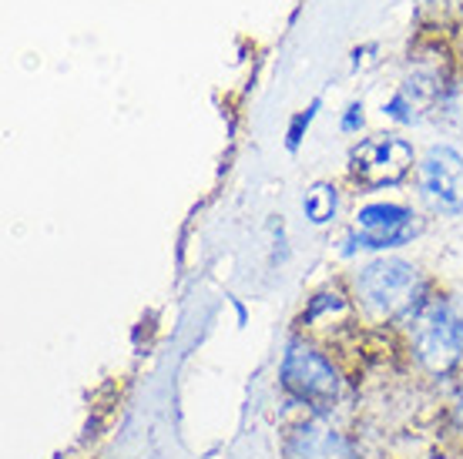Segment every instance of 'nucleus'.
Instances as JSON below:
<instances>
[{"label":"nucleus","instance_id":"6","mask_svg":"<svg viewBox=\"0 0 463 459\" xmlns=\"http://www.w3.org/2000/svg\"><path fill=\"white\" fill-rule=\"evenodd\" d=\"M286 459H353L349 439L323 419L296 426L286 439Z\"/></svg>","mask_w":463,"mask_h":459},{"label":"nucleus","instance_id":"4","mask_svg":"<svg viewBox=\"0 0 463 459\" xmlns=\"http://www.w3.org/2000/svg\"><path fill=\"white\" fill-rule=\"evenodd\" d=\"M413 342L430 372H447L463 359V322L447 305H430L417 319Z\"/></svg>","mask_w":463,"mask_h":459},{"label":"nucleus","instance_id":"3","mask_svg":"<svg viewBox=\"0 0 463 459\" xmlns=\"http://www.w3.org/2000/svg\"><path fill=\"white\" fill-rule=\"evenodd\" d=\"M410 168H413V145L396 135L359 141L349 155V174L363 188H386V184L403 182Z\"/></svg>","mask_w":463,"mask_h":459},{"label":"nucleus","instance_id":"1","mask_svg":"<svg viewBox=\"0 0 463 459\" xmlns=\"http://www.w3.org/2000/svg\"><path fill=\"white\" fill-rule=\"evenodd\" d=\"M282 389L296 396L299 402L313 406L316 413L333 409V402L339 399V372L333 369V362L306 342H292L282 356Z\"/></svg>","mask_w":463,"mask_h":459},{"label":"nucleus","instance_id":"9","mask_svg":"<svg viewBox=\"0 0 463 459\" xmlns=\"http://www.w3.org/2000/svg\"><path fill=\"white\" fill-rule=\"evenodd\" d=\"M413 239V225H406L400 231H363V235H349L343 255L353 252H380V248H396Z\"/></svg>","mask_w":463,"mask_h":459},{"label":"nucleus","instance_id":"5","mask_svg":"<svg viewBox=\"0 0 463 459\" xmlns=\"http://www.w3.org/2000/svg\"><path fill=\"white\" fill-rule=\"evenodd\" d=\"M423 188L430 198H437L443 208L460 211L463 208V158L450 145H437L423 158Z\"/></svg>","mask_w":463,"mask_h":459},{"label":"nucleus","instance_id":"8","mask_svg":"<svg viewBox=\"0 0 463 459\" xmlns=\"http://www.w3.org/2000/svg\"><path fill=\"white\" fill-rule=\"evenodd\" d=\"M336 208H339V195L329 182L313 184V188L306 192V198H302V211H306V219L313 221V225L333 221L336 219Z\"/></svg>","mask_w":463,"mask_h":459},{"label":"nucleus","instance_id":"2","mask_svg":"<svg viewBox=\"0 0 463 459\" xmlns=\"http://www.w3.org/2000/svg\"><path fill=\"white\" fill-rule=\"evenodd\" d=\"M356 288L376 315H400L417 302L420 276L403 258H376L356 276Z\"/></svg>","mask_w":463,"mask_h":459},{"label":"nucleus","instance_id":"13","mask_svg":"<svg viewBox=\"0 0 463 459\" xmlns=\"http://www.w3.org/2000/svg\"><path fill=\"white\" fill-rule=\"evenodd\" d=\"M457 423H460V429H463V389H460V402H457Z\"/></svg>","mask_w":463,"mask_h":459},{"label":"nucleus","instance_id":"12","mask_svg":"<svg viewBox=\"0 0 463 459\" xmlns=\"http://www.w3.org/2000/svg\"><path fill=\"white\" fill-rule=\"evenodd\" d=\"M363 127V104H349V111L343 115V131H359Z\"/></svg>","mask_w":463,"mask_h":459},{"label":"nucleus","instance_id":"11","mask_svg":"<svg viewBox=\"0 0 463 459\" xmlns=\"http://www.w3.org/2000/svg\"><path fill=\"white\" fill-rule=\"evenodd\" d=\"M333 305V309H343V302H339V295H329V292H323V295H316L313 305H309V312H306V322H313L319 312H326Z\"/></svg>","mask_w":463,"mask_h":459},{"label":"nucleus","instance_id":"7","mask_svg":"<svg viewBox=\"0 0 463 459\" xmlns=\"http://www.w3.org/2000/svg\"><path fill=\"white\" fill-rule=\"evenodd\" d=\"M410 208L406 205H390V201H376V205L359 208V229L363 231H400L410 225Z\"/></svg>","mask_w":463,"mask_h":459},{"label":"nucleus","instance_id":"10","mask_svg":"<svg viewBox=\"0 0 463 459\" xmlns=\"http://www.w3.org/2000/svg\"><path fill=\"white\" fill-rule=\"evenodd\" d=\"M316 111H319V101H313V104H309V108H306V111H299V115L292 117L289 135H286V148H289V151H296V148H299L302 135H306V127L313 125Z\"/></svg>","mask_w":463,"mask_h":459}]
</instances>
